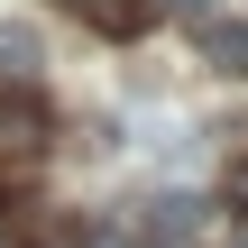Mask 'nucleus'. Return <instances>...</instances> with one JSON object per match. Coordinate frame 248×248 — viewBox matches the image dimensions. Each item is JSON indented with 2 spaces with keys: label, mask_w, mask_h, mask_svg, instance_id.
<instances>
[{
  "label": "nucleus",
  "mask_w": 248,
  "mask_h": 248,
  "mask_svg": "<svg viewBox=\"0 0 248 248\" xmlns=\"http://www.w3.org/2000/svg\"><path fill=\"white\" fill-rule=\"evenodd\" d=\"M46 138V101L28 83H0V147H37Z\"/></svg>",
  "instance_id": "nucleus-1"
},
{
  "label": "nucleus",
  "mask_w": 248,
  "mask_h": 248,
  "mask_svg": "<svg viewBox=\"0 0 248 248\" xmlns=\"http://www.w3.org/2000/svg\"><path fill=\"white\" fill-rule=\"evenodd\" d=\"M55 9H74V18L101 28V37H138V28L156 18V0H55Z\"/></svg>",
  "instance_id": "nucleus-2"
},
{
  "label": "nucleus",
  "mask_w": 248,
  "mask_h": 248,
  "mask_svg": "<svg viewBox=\"0 0 248 248\" xmlns=\"http://www.w3.org/2000/svg\"><path fill=\"white\" fill-rule=\"evenodd\" d=\"M202 64H221V74H248V18H202Z\"/></svg>",
  "instance_id": "nucleus-3"
},
{
  "label": "nucleus",
  "mask_w": 248,
  "mask_h": 248,
  "mask_svg": "<svg viewBox=\"0 0 248 248\" xmlns=\"http://www.w3.org/2000/svg\"><path fill=\"white\" fill-rule=\"evenodd\" d=\"M37 64H46V37H37L28 18H0V74H9V83H28Z\"/></svg>",
  "instance_id": "nucleus-4"
},
{
  "label": "nucleus",
  "mask_w": 248,
  "mask_h": 248,
  "mask_svg": "<svg viewBox=\"0 0 248 248\" xmlns=\"http://www.w3.org/2000/svg\"><path fill=\"white\" fill-rule=\"evenodd\" d=\"M18 248H101V239H92V221H83V212H37Z\"/></svg>",
  "instance_id": "nucleus-5"
}]
</instances>
